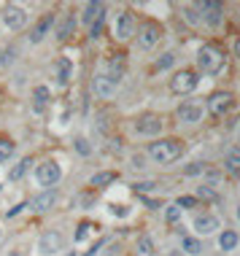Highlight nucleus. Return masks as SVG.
I'll return each mask as SVG.
<instances>
[{
    "mask_svg": "<svg viewBox=\"0 0 240 256\" xmlns=\"http://www.w3.org/2000/svg\"><path fill=\"white\" fill-rule=\"evenodd\" d=\"M224 65H227V57H224V52L218 49L214 44H205L197 49V68H200V73L205 76H218L224 70Z\"/></svg>",
    "mask_w": 240,
    "mask_h": 256,
    "instance_id": "obj_5",
    "label": "nucleus"
},
{
    "mask_svg": "<svg viewBox=\"0 0 240 256\" xmlns=\"http://www.w3.org/2000/svg\"><path fill=\"white\" fill-rule=\"evenodd\" d=\"M116 172L114 170H100V172H94L92 178H89V189L92 192H100V189H106V186H111V184H116Z\"/></svg>",
    "mask_w": 240,
    "mask_h": 256,
    "instance_id": "obj_21",
    "label": "nucleus"
},
{
    "mask_svg": "<svg viewBox=\"0 0 240 256\" xmlns=\"http://www.w3.org/2000/svg\"><path fill=\"white\" fill-rule=\"evenodd\" d=\"M6 256H32V248L27 243H14L8 251H6Z\"/></svg>",
    "mask_w": 240,
    "mask_h": 256,
    "instance_id": "obj_30",
    "label": "nucleus"
},
{
    "mask_svg": "<svg viewBox=\"0 0 240 256\" xmlns=\"http://www.w3.org/2000/svg\"><path fill=\"white\" fill-rule=\"evenodd\" d=\"M135 251L140 256H154V240L148 238V234H140L138 243H135Z\"/></svg>",
    "mask_w": 240,
    "mask_h": 256,
    "instance_id": "obj_26",
    "label": "nucleus"
},
{
    "mask_svg": "<svg viewBox=\"0 0 240 256\" xmlns=\"http://www.w3.org/2000/svg\"><path fill=\"white\" fill-rule=\"evenodd\" d=\"M202 116H205V102L200 100H184L176 108V119L181 124H197V122H202Z\"/></svg>",
    "mask_w": 240,
    "mask_h": 256,
    "instance_id": "obj_12",
    "label": "nucleus"
},
{
    "mask_svg": "<svg viewBox=\"0 0 240 256\" xmlns=\"http://www.w3.org/2000/svg\"><path fill=\"white\" fill-rule=\"evenodd\" d=\"M54 22H57V14L54 11H46V14H40V16L36 19V24L30 27V44H44L46 38L54 32Z\"/></svg>",
    "mask_w": 240,
    "mask_h": 256,
    "instance_id": "obj_10",
    "label": "nucleus"
},
{
    "mask_svg": "<svg viewBox=\"0 0 240 256\" xmlns=\"http://www.w3.org/2000/svg\"><path fill=\"white\" fill-rule=\"evenodd\" d=\"M184 14H186V19L192 24H197L200 22V14H197V6H186V8H184Z\"/></svg>",
    "mask_w": 240,
    "mask_h": 256,
    "instance_id": "obj_37",
    "label": "nucleus"
},
{
    "mask_svg": "<svg viewBox=\"0 0 240 256\" xmlns=\"http://www.w3.org/2000/svg\"><path fill=\"white\" fill-rule=\"evenodd\" d=\"M65 251V238L60 230H44L36 240V256H60Z\"/></svg>",
    "mask_w": 240,
    "mask_h": 256,
    "instance_id": "obj_6",
    "label": "nucleus"
},
{
    "mask_svg": "<svg viewBox=\"0 0 240 256\" xmlns=\"http://www.w3.org/2000/svg\"><path fill=\"white\" fill-rule=\"evenodd\" d=\"M200 172H205V164L202 162H192L186 168V176H200Z\"/></svg>",
    "mask_w": 240,
    "mask_h": 256,
    "instance_id": "obj_39",
    "label": "nucleus"
},
{
    "mask_svg": "<svg viewBox=\"0 0 240 256\" xmlns=\"http://www.w3.org/2000/svg\"><path fill=\"white\" fill-rule=\"evenodd\" d=\"M14 60H16V49H14V46L0 44V68H8Z\"/></svg>",
    "mask_w": 240,
    "mask_h": 256,
    "instance_id": "obj_29",
    "label": "nucleus"
},
{
    "mask_svg": "<svg viewBox=\"0 0 240 256\" xmlns=\"http://www.w3.org/2000/svg\"><path fill=\"white\" fill-rule=\"evenodd\" d=\"M30 106H32V110H36L38 116L46 114L49 106H52V89L46 84H36L32 86V94H30Z\"/></svg>",
    "mask_w": 240,
    "mask_h": 256,
    "instance_id": "obj_17",
    "label": "nucleus"
},
{
    "mask_svg": "<svg viewBox=\"0 0 240 256\" xmlns=\"http://www.w3.org/2000/svg\"><path fill=\"white\" fill-rule=\"evenodd\" d=\"M76 151L81 156H89V154H92V143H89L86 138H76Z\"/></svg>",
    "mask_w": 240,
    "mask_h": 256,
    "instance_id": "obj_33",
    "label": "nucleus"
},
{
    "mask_svg": "<svg viewBox=\"0 0 240 256\" xmlns=\"http://www.w3.org/2000/svg\"><path fill=\"white\" fill-rule=\"evenodd\" d=\"M135 32H138V24H135V14H132V11H122L119 16H116V22H114V38L124 44V40L135 38Z\"/></svg>",
    "mask_w": 240,
    "mask_h": 256,
    "instance_id": "obj_13",
    "label": "nucleus"
},
{
    "mask_svg": "<svg viewBox=\"0 0 240 256\" xmlns=\"http://www.w3.org/2000/svg\"><path fill=\"white\" fill-rule=\"evenodd\" d=\"M173 60H176V57H173V54H170V52H168V54H162V60H156L154 70H168V68L173 65Z\"/></svg>",
    "mask_w": 240,
    "mask_h": 256,
    "instance_id": "obj_35",
    "label": "nucleus"
},
{
    "mask_svg": "<svg viewBox=\"0 0 240 256\" xmlns=\"http://www.w3.org/2000/svg\"><path fill=\"white\" fill-rule=\"evenodd\" d=\"M181 208H178L176 202L173 205H168V210H164V221H168V226H178L181 224Z\"/></svg>",
    "mask_w": 240,
    "mask_h": 256,
    "instance_id": "obj_28",
    "label": "nucleus"
},
{
    "mask_svg": "<svg viewBox=\"0 0 240 256\" xmlns=\"http://www.w3.org/2000/svg\"><path fill=\"white\" fill-rule=\"evenodd\" d=\"M197 86H200V73L192 68H181L170 76V92L173 94H192Z\"/></svg>",
    "mask_w": 240,
    "mask_h": 256,
    "instance_id": "obj_7",
    "label": "nucleus"
},
{
    "mask_svg": "<svg viewBox=\"0 0 240 256\" xmlns=\"http://www.w3.org/2000/svg\"><path fill=\"white\" fill-rule=\"evenodd\" d=\"M184 154V143L178 138H156L146 146V156L156 164H173Z\"/></svg>",
    "mask_w": 240,
    "mask_h": 256,
    "instance_id": "obj_2",
    "label": "nucleus"
},
{
    "mask_svg": "<svg viewBox=\"0 0 240 256\" xmlns=\"http://www.w3.org/2000/svg\"><path fill=\"white\" fill-rule=\"evenodd\" d=\"M146 154H132V156H130V168H132V170H143V168H146Z\"/></svg>",
    "mask_w": 240,
    "mask_h": 256,
    "instance_id": "obj_34",
    "label": "nucleus"
},
{
    "mask_svg": "<svg viewBox=\"0 0 240 256\" xmlns=\"http://www.w3.org/2000/svg\"><path fill=\"white\" fill-rule=\"evenodd\" d=\"M89 230H92V224H89V221H81V224H78V232H76V243H81V240L86 238Z\"/></svg>",
    "mask_w": 240,
    "mask_h": 256,
    "instance_id": "obj_36",
    "label": "nucleus"
},
{
    "mask_svg": "<svg viewBox=\"0 0 240 256\" xmlns=\"http://www.w3.org/2000/svg\"><path fill=\"white\" fill-rule=\"evenodd\" d=\"M170 256H184L181 251H170Z\"/></svg>",
    "mask_w": 240,
    "mask_h": 256,
    "instance_id": "obj_42",
    "label": "nucleus"
},
{
    "mask_svg": "<svg viewBox=\"0 0 240 256\" xmlns=\"http://www.w3.org/2000/svg\"><path fill=\"white\" fill-rule=\"evenodd\" d=\"M122 78H124V65H122V60H111L106 70H100L94 76V94H98L100 100H111L116 94V89H119V84H122Z\"/></svg>",
    "mask_w": 240,
    "mask_h": 256,
    "instance_id": "obj_1",
    "label": "nucleus"
},
{
    "mask_svg": "<svg viewBox=\"0 0 240 256\" xmlns=\"http://www.w3.org/2000/svg\"><path fill=\"white\" fill-rule=\"evenodd\" d=\"M132 189L140 192V194H146V192H154V189H156V184H154V181H143V184H135Z\"/></svg>",
    "mask_w": 240,
    "mask_h": 256,
    "instance_id": "obj_38",
    "label": "nucleus"
},
{
    "mask_svg": "<svg viewBox=\"0 0 240 256\" xmlns=\"http://www.w3.org/2000/svg\"><path fill=\"white\" fill-rule=\"evenodd\" d=\"M57 202H60V192L57 189H46V192H38V194L30 200V208L36 213H49V210H54Z\"/></svg>",
    "mask_w": 240,
    "mask_h": 256,
    "instance_id": "obj_16",
    "label": "nucleus"
},
{
    "mask_svg": "<svg viewBox=\"0 0 240 256\" xmlns=\"http://www.w3.org/2000/svg\"><path fill=\"white\" fill-rule=\"evenodd\" d=\"M92 202H94V192H92V194H86V192H84V194L78 197V205L81 208H86V205H92Z\"/></svg>",
    "mask_w": 240,
    "mask_h": 256,
    "instance_id": "obj_40",
    "label": "nucleus"
},
{
    "mask_svg": "<svg viewBox=\"0 0 240 256\" xmlns=\"http://www.w3.org/2000/svg\"><path fill=\"white\" fill-rule=\"evenodd\" d=\"M197 11H200V19H205L210 27H218L222 24V3H216V0H202V3H197Z\"/></svg>",
    "mask_w": 240,
    "mask_h": 256,
    "instance_id": "obj_18",
    "label": "nucleus"
},
{
    "mask_svg": "<svg viewBox=\"0 0 240 256\" xmlns=\"http://www.w3.org/2000/svg\"><path fill=\"white\" fill-rule=\"evenodd\" d=\"M135 38H138V46L143 52H152L156 44L162 40V24L160 22H143L140 27H138V32H135Z\"/></svg>",
    "mask_w": 240,
    "mask_h": 256,
    "instance_id": "obj_9",
    "label": "nucleus"
},
{
    "mask_svg": "<svg viewBox=\"0 0 240 256\" xmlns=\"http://www.w3.org/2000/svg\"><path fill=\"white\" fill-rule=\"evenodd\" d=\"M73 78V62L68 57H57V62H54V81H57L60 86L70 84Z\"/></svg>",
    "mask_w": 240,
    "mask_h": 256,
    "instance_id": "obj_20",
    "label": "nucleus"
},
{
    "mask_svg": "<svg viewBox=\"0 0 240 256\" xmlns=\"http://www.w3.org/2000/svg\"><path fill=\"white\" fill-rule=\"evenodd\" d=\"M14 154H16V140L8 132H0V164H6Z\"/></svg>",
    "mask_w": 240,
    "mask_h": 256,
    "instance_id": "obj_22",
    "label": "nucleus"
},
{
    "mask_svg": "<svg viewBox=\"0 0 240 256\" xmlns=\"http://www.w3.org/2000/svg\"><path fill=\"white\" fill-rule=\"evenodd\" d=\"M235 54H238V57H240V38L235 40Z\"/></svg>",
    "mask_w": 240,
    "mask_h": 256,
    "instance_id": "obj_41",
    "label": "nucleus"
},
{
    "mask_svg": "<svg viewBox=\"0 0 240 256\" xmlns=\"http://www.w3.org/2000/svg\"><path fill=\"white\" fill-rule=\"evenodd\" d=\"M224 168H227L230 176L240 178V148H232V151H227V156H224Z\"/></svg>",
    "mask_w": 240,
    "mask_h": 256,
    "instance_id": "obj_24",
    "label": "nucleus"
},
{
    "mask_svg": "<svg viewBox=\"0 0 240 256\" xmlns=\"http://www.w3.org/2000/svg\"><path fill=\"white\" fill-rule=\"evenodd\" d=\"M197 202H200V200H197L194 194H184V197H178V200H176V205L181 208V210H189V208H197Z\"/></svg>",
    "mask_w": 240,
    "mask_h": 256,
    "instance_id": "obj_32",
    "label": "nucleus"
},
{
    "mask_svg": "<svg viewBox=\"0 0 240 256\" xmlns=\"http://www.w3.org/2000/svg\"><path fill=\"white\" fill-rule=\"evenodd\" d=\"M197 200H216L218 194H216V189L210 184H202V186H197V194H194Z\"/></svg>",
    "mask_w": 240,
    "mask_h": 256,
    "instance_id": "obj_31",
    "label": "nucleus"
},
{
    "mask_svg": "<svg viewBox=\"0 0 240 256\" xmlns=\"http://www.w3.org/2000/svg\"><path fill=\"white\" fill-rule=\"evenodd\" d=\"M32 162H36V159H32V156H24L22 162H19L16 168L11 170V181H19V178H24L27 172H30V164H32Z\"/></svg>",
    "mask_w": 240,
    "mask_h": 256,
    "instance_id": "obj_27",
    "label": "nucleus"
},
{
    "mask_svg": "<svg viewBox=\"0 0 240 256\" xmlns=\"http://www.w3.org/2000/svg\"><path fill=\"white\" fill-rule=\"evenodd\" d=\"M32 181H36V186L40 192L57 189V184L62 181V168H60V162L52 156H44L38 164H32Z\"/></svg>",
    "mask_w": 240,
    "mask_h": 256,
    "instance_id": "obj_3",
    "label": "nucleus"
},
{
    "mask_svg": "<svg viewBox=\"0 0 240 256\" xmlns=\"http://www.w3.org/2000/svg\"><path fill=\"white\" fill-rule=\"evenodd\" d=\"M100 19H106V3H100V0H89V3L81 8L78 14V24L81 27H92V24H98Z\"/></svg>",
    "mask_w": 240,
    "mask_h": 256,
    "instance_id": "obj_14",
    "label": "nucleus"
},
{
    "mask_svg": "<svg viewBox=\"0 0 240 256\" xmlns=\"http://www.w3.org/2000/svg\"><path fill=\"white\" fill-rule=\"evenodd\" d=\"M78 30V16L73 11H65L62 16H57V22H54V32L52 36L60 40V44H65V40H70L73 36H76Z\"/></svg>",
    "mask_w": 240,
    "mask_h": 256,
    "instance_id": "obj_11",
    "label": "nucleus"
},
{
    "mask_svg": "<svg viewBox=\"0 0 240 256\" xmlns=\"http://www.w3.org/2000/svg\"><path fill=\"white\" fill-rule=\"evenodd\" d=\"M238 218H240V208H238Z\"/></svg>",
    "mask_w": 240,
    "mask_h": 256,
    "instance_id": "obj_44",
    "label": "nucleus"
},
{
    "mask_svg": "<svg viewBox=\"0 0 240 256\" xmlns=\"http://www.w3.org/2000/svg\"><path fill=\"white\" fill-rule=\"evenodd\" d=\"M218 248H222V251H235L238 248V232L224 230L222 234H218Z\"/></svg>",
    "mask_w": 240,
    "mask_h": 256,
    "instance_id": "obj_25",
    "label": "nucleus"
},
{
    "mask_svg": "<svg viewBox=\"0 0 240 256\" xmlns=\"http://www.w3.org/2000/svg\"><path fill=\"white\" fill-rule=\"evenodd\" d=\"M0 24L11 32H22L30 27V11L22 3H3L0 6Z\"/></svg>",
    "mask_w": 240,
    "mask_h": 256,
    "instance_id": "obj_4",
    "label": "nucleus"
},
{
    "mask_svg": "<svg viewBox=\"0 0 240 256\" xmlns=\"http://www.w3.org/2000/svg\"><path fill=\"white\" fill-rule=\"evenodd\" d=\"M181 251L189 254V256H200L202 254L200 238H194V234H184V238H181Z\"/></svg>",
    "mask_w": 240,
    "mask_h": 256,
    "instance_id": "obj_23",
    "label": "nucleus"
},
{
    "mask_svg": "<svg viewBox=\"0 0 240 256\" xmlns=\"http://www.w3.org/2000/svg\"><path fill=\"white\" fill-rule=\"evenodd\" d=\"M192 226H194L197 234H214L218 226H222V221H218V216H214V213H197L194 221H192Z\"/></svg>",
    "mask_w": 240,
    "mask_h": 256,
    "instance_id": "obj_19",
    "label": "nucleus"
},
{
    "mask_svg": "<svg viewBox=\"0 0 240 256\" xmlns=\"http://www.w3.org/2000/svg\"><path fill=\"white\" fill-rule=\"evenodd\" d=\"M232 102H235V98H232L230 92H214L208 98V102H205V110H208L210 116H216V119H222V116L232 108Z\"/></svg>",
    "mask_w": 240,
    "mask_h": 256,
    "instance_id": "obj_15",
    "label": "nucleus"
},
{
    "mask_svg": "<svg viewBox=\"0 0 240 256\" xmlns=\"http://www.w3.org/2000/svg\"><path fill=\"white\" fill-rule=\"evenodd\" d=\"M0 240H3V224H0Z\"/></svg>",
    "mask_w": 240,
    "mask_h": 256,
    "instance_id": "obj_43",
    "label": "nucleus"
},
{
    "mask_svg": "<svg viewBox=\"0 0 240 256\" xmlns=\"http://www.w3.org/2000/svg\"><path fill=\"white\" fill-rule=\"evenodd\" d=\"M70 256H76V254H73V251H70Z\"/></svg>",
    "mask_w": 240,
    "mask_h": 256,
    "instance_id": "obj_45",
    "label": "nucleus"
},
{
    "mask_svg": "<svg viewBox=\"0 0 240 256\" xmlns=\"http://www.w3.org/2000/svg\"><path fill=\"white\" fill-rule=\"evenodd\" d=\"M162 116L160 114H140V116H135L132 119V130H135V135H140V138H156L162 132Z\"/></svg>",
    "mask_w": 240,
    "mask_h": 256,
    "instance_id": "obj_8",
    "label": "nucleus"
}]
</instances>
